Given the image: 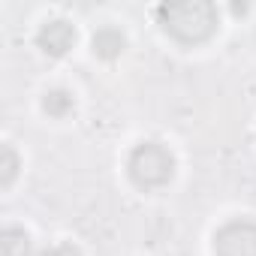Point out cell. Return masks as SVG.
<instances>
[{"label": "cell", "instance_id": "6da1fadb", "mask_svg": "<svg viewBox=\"0 0 256 256\" xmlns=\"http://www.w3.org/2000/svg\"><path fill=\"white\" fill-rule=\"evenodd\" d=\"M223 10L211 0H172L154 6L157 30L178 48H202L220 34Z\"/></svg>", "mask_w": 256, "mask_h": 256}, {"label": "cell", "instance_id": "30bf717a", "mask_svg": "<svg viewBox=\"0 0 256 256\" xmlns=\"http://www.w3.org/2000/svg\"><path fill=\"white\" fill-rule=\"evenodd\" d=\"M223 12H229V16H235V18H244V16H250V4H229Z\"/></svg>", "mask_w": 256, "mask_h": 256}, {"label": "cell", "instance_id": "5b68a950", "mask_svg": "<svg viewBox=\"0 0 256 256\" xmlns=\"http://www.w3.org/2000/svg\"><path fill=\"white\" fill-rule=\"evenodd\" d=\"M88 48H90L94 60H100V64H118L126 54V48H130V36H126V30L120 24L106 22V24H100V28L90 30Z\"/></svg>", "mask_w": 256, "mask_h": 256}, {"label": "cell", "instance_id": "9c48e42d", "mask_svg": "<svg viewBox=\"0 0 256 256\" xmlns=\"http://www.w3.org/2000/svg\"><path fill=\"white\" fill-rule=\"evenodd\" d=\"M40 256H84V250H82V244L72 241V238H58V241H52Z\"/></svg>", "mask_w": 256, "mask_h": 256}, {"label": "cell", "instance_id": "ba28073f", "mask_svg": "<svg viewBox=\"0 0 256 256\" xmlns=\"http://www.w3.org/2000/svg\"><path fill=\"white\" fill-rule=\"evenodd\" d=\"M22 175H24V154L12 142H4L0 145V190L10 193Z\"/></svg>", "mask_w": 256, "mask_h": 256}, {"label": "cell", "instance_id": "52a82bcc", "mask_svg": "<svg viewBox=\"0 0 256 256\" xmlns=\"http://www.w3.org/2000/svg\"><path fill=\"white\" fill-rule=\"evenodd\" d=\"M0 256H36V241L30 229L18 223H6L0 229Z\"/></svg>", "mask_w": 256, "mask_h": 256}, {"label": "cell", "instance_id": "277c9868", "mask_svg": "<svg viewBox=\"0 0 256 256\" xmlns=\"http://www.w3.org/2000/svg\"><path fill=\"white\" fill-rule=\"evenodd\" d=\"M34 46L48 60H66L78 46V24L66 16H46L34 30Z\"/></svg>", "mask_w": 256, "mask_h": 256}, {"label": "cell", "instance_id": "7a4b0ae2", "mask_svg": "<svg viewBox=\"0 0 256 256\" xmlns=\"http://www.w3.org/2000/svg\"><path fill=\"white\" fill-rule=\"evenodd\" d=\"M124 175L139 193H160L178 178V154L163 139H139L124 154Z\"/></svg>", "mask_w": 256, "mask_h": 256}, {"label": "cell", "instance_id": "8992f818", "mask_svg": "<svg viewBox=\"0 0 256 256\" xmlns=\"http://www.w3.org/2000/svg\"><path fill=\"white\" fill-rule=\"evenodd\" d=\"M40 112L48 120H70L78 112V94L66 84H48L40 94Z\"/></svg>", "mask_w": 256, "mask_h": 256}, {"label": "cell", "instance_id": "3957f363", "mask_svg": "<svg viewBox=\"0 0 256 256\" xmlns=\"http://www.w3.org/2000/svg\"><path fill=\"white\" fill-rule=\"evenodd\" d=\"M211 256H256V217L232 214L211 232Z\"/></svg>", "mask_w": 256, "mask_h": 256}]
</instances>
